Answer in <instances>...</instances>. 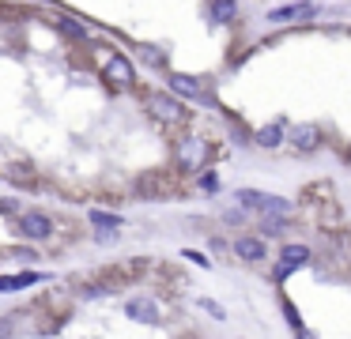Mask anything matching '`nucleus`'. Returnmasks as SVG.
<instances>
[{"mask_svg":"<svg viewBox=\"0 0 351 339\" xmlns=\"http://www.w3.org/2000/svg\"><path fill=\"white\" fill-rule=\"evenodd\" d=\"M57 30H61L64 38H72V42H84L87 38V27L80 19H72V15H61V19H57Z\"/></svg>","mask_w":351,"mask_h":339,"instance_id":"f8f14e48","label":"nucleus"},{"mask_svg":"<svg viewBox=\"0 0 351 339\" xmlns=\"http://www.w3.org/2000/svg\"><path fill=\"white\" fill-rule=\"evenodd\" d=\"M87 218L95 223V230H121V215H110V211L91 208V211H87Z\"/></svg>","mask_w":351,"mask_h":339,"instance_id":"4468645a","label":"nucleus"},{"mask_svg":"<svg viewBox=\"0 0 351 339\" xmlns=\"http://www.w3.org/2000/svg\"><path fill=\"white\" fill-rule=\"evenodd\" d=\"M283 140H287V128H283V121H272V125H265V128L257 132V147H265V151H276Z\"/></svg>","mask_w":351,"mask_h":339,"instance_id":"1a4fd4ad","label":"nucleus"},{"mask_svg":"<svg viewBox=\"0 0 351 339\" xmlns=\"http://www.w3.org/2000/svg\"><path fill=\"white\" fill-rule=\"evenodd\" d=\"M125 313L140 324H159V316H162L159 305H155V298H132L129 305H125Z\"/></svg>","mask_w":351,"mask_h":339,"instance_id":"0eeeda50","label":"nucleus"},{"mask_svg":"<svg viewBox=\"0 0 351 339\" xmlns=\"http://www.w3.org/2000/svg\"><path fill=\"white\" fill-rule=\"evenodd\" d=\"M12 211H16V203H12V200H0V215H12Z\"/></svg>","mask_w":351,"mask_h":339,"instance_id":"b1692460","label":"nucleus"},{"mask_svg":"<svg viewBox=\"0 0 351 339\" xmlns=\"http://www.w3.org/2000/svg\"><path fill=\"white\" fill-rule=\"evenodd\" d=\"M95 241H99V245H110V241H117V230H95Z\"/></svg>","mask_w":351,"mask_h":339,"instance_id":"4be33fe9","label":"nucleus"},{"mask_svg":"<svg viewBox=\"0 0 351 339\" xmlns=\"http://www.w3.org/2000/svg\"><path fill=\"white\" fill-rule=\"evenodd\" d=\"M261 230H265V234H283V218H265Z\"/></svg>","mask_w":351,"mask_h":339,"instance_id":"6ab92c4d","label":"nucleus"},{"mask_svg":"<svg viewBox=\"0 0 351 339\" xmlns=\"http://www.w3.org/2000/svg\"><path fill=\"white\" fill-rule=\"evenodd\" d=\"M16 226H19V238H27V241L53 238V218L42 215V211H23V215L16 218Z\"/></svg>","mask_w":351,"mask_h":339,"instance_id":"20e7f679","label":"nucleus"},{"mask_svg":"<svg viewBox=\"0 0 351 339\" xmlns=\"http://www.w3.org/2000/svg\"><path fill=\"white\" fill-rule=\"evenodd\" d=\"M8 181H12V185H19V188H23V185H27V188H34V185H38L31 170H12V177H8Z\"/></svg>","mask_w":351,"mask_h":339,"instance_id":"f3484780","label":"nucleus"},{"mask_svg":"<svg viewBox=\"0 0 351 339\" xmlns=\"http://www.w3.org/2000/svg\"><path fill=\"white\" fill-rule=\"evenodd\" d=\"M234 12H238L234 4H212V8H208V15H212L215 23H227V19H234Z\"/></svg>","mask_w":351,"mask_h":339,"instance_id":"dca6fc26","label":"nucleus"},{"mask_svg":"<svg viewBox=\"0 0 351 339\" xmlns=\"http://www.w3.org/2000/svg\"><path fill=\"white\" fill-rule=\"evenodd\" d=\"M200 188H204V192H215V188H219V177H215V173H204V177H200Z\"/></svg>","mask_w":351,"mask_h":339,"instance_id":"aec40b11","label":"nucleus"},{"mask_svg":"<svg viewBox=\"0 0 351 339\" xmlns=\"http://www.w3.org/2000/svg\"><path fill=\"white\" fill-rule=\"evenodd\" d=\"M12 324H16V316H0V339H8L12 331H16Z\"/></svg>","mask_w":351,"mask_h":339,"instance_id":"412c9836","label":"nucleus"},{"mask_svg":"<svg viewBox=\"0 0 351 339\" xmlns=\"http://www.w3.org/2000/svg\"><path fill=\"white\" fill-rule=\"evenodd\" d=\"M174 158H178V170H200L204 166V158H208V147H204V140H182L178 143V151H174Z\"/></svg>","mask_w":351,"mask_h":339,"instance_id":"39448f33","label":"nucleus"},{"mask_svg":"<svg viewBox=\"0 0 351 339\" xmlns=\"http://www.w3.org/2000/svg\"><path fill=\"white\" fill-rule=\"evenodd\" d=\"M170 87H174L178 98H193V102H208V105H212V95L204 90V83L193 79V75H185V72H170Z\"/></svg>","mask_w":351,"mask_h":339,"instance_id":"423d86ee","label":"nucleus"},{"mask_svg":"<svg viewBox=\"0 0 351 339\" xmlns=\"http://www.w3.org/2000/svg\"><path fill=\"white\" fill-rule=\"evenodd\" d=\"M348 158H351V147H348Z\"/></svg>","mask_w":351,"mask_h":339,"instance_id":"393cba45","label":"nucleus"},{"mask_svg":"<svg viewBox=\"0 0 351 339\" xmlns=\"http://www.w3.org/2000/svg\"><path fill=\"white\" fill-rule=\"evenodd\" d=\"M287 136H291V143H295L298 151H313V147H317V140H321L317 125H295Z\"/></svg>","mask_w":351,"mask_h":339,"instance_id":"9d476101","label":"nucleus"},{"mask_svg":"<svg viewBox=\"0 0 351 339\" xmlns=\"http://www.w3.org/2000/svg\"><path fill=\"white\" fill-rule=\"evenodd\" d=\"M238 203L261 211L265 218H283V215H291V200H283V196H268V192H257V188H238Z\"/></svg>","mask_w":351,"mask_h":339,"instance_id":"f03ea898","label":"nucleus"},{"mask_svg":"<svg viewBox=\"0 0 351 339\" xmlns=\"http://www.w3.org/2000/svg\"><path fill=\"white\" fill-rule=\"evenodd\" d=\"M147 113H152L155 121H162V125H185V121H189L185 105L178 102L174 95H147Z\"/></svg>","mask_w":351,"mask_h":339,"instance_id":"7ed1b4c3","label":"nucleus"},{"mask_svg":"<svg viewBox=\"0 0 351 339\" xmlns=\"http://www.w3.org/2000/svg\"><path fill=\"white\" fill-rule=\"evenodd\" d=\"M42 271H19V275H0V294H12V290H23V286L42 283Z\"/></svg>","mask_w":351,"mask_h":339,"instance_id":"6e6552de","label":"nucleus"},{"mask_svg":"<svg viewBox=\"0 0 351 339\" xmlns=\"http://www.w3.org/2000/svg\"><path fill=\"white\" fill-rule=\"evenodd\" d=\"M185 260H193V264H200V268H208V256L197 253V249H185Z\"/></svg>","mask_w":351,"mask_h":339,"instance_id":"5701e85b","label":"nucleus"},{"mask_svg":"<svg viewBox=\"0 0 351 339\" xmlns=\"http://www.w3.org/2000/svg\"><path fill=\"white\" fill-rule=\"evenodd\" d=\"M140 53H144L147 64H162V53H159V49H152V45H140Z\"/></svg>","mask_w":351,"mask_h":339,"instance_id":"a211bd4d","label":"nucleus"},{"mask_svg":"<svg viewBox=\"0 0 351 339\" xmlns=\"http://www.w3.org/2000/svg\"><path fill=\"white\" fill-rule=\"evenodd\" d=\"M102 83L110 90H132L136 87V68H132V60L121 57V53H106V60H102Z\"/></svg>","mask_w":351,"mask_h":339,"instance_id":"f257e3e1","label":"nucleus"},{"mask_svg":"<svg viewBox=\"0 0 351 339\" xmlns=\"http://www.w3.org/2000/svg\"><path fill=\"white\" fill-rule=\"evenodd\" d=\"M272 19H295V15H313V8H306V4H283V8H272Z\"/></svg>","mask_w":351,"mask_h":339,"instance_id":"2eb2a0df","label":"nucleus"},{"mask_svg":"<svg viewBox=\"0 0 351 339\" xmlns=\"http://www.w3.org/2000/svg\"><path fill=\"white\" fill-rule=\"evenodd\" d=\"M234 253L242 256V260H261V256H265V241H261V238H238L234 241Z\"/></svg>","mask_w":351,"mask_h":339,"instance_id":"9b49d317","label":"nucleus"},{"mask_svg":"<svg viewBox=\"0 0 351 339\" xmlns=\"http://www.w3.org/2000/svg\"><path fill=\"white\" fill-rule=\"evenodd\" d=\"M280 264H287V268L310 264V249H302V245H283V249H280Z\"/></svg>","mask_w":351,"mask_h":339,"instance_id":"ddd939ff","label":"nucleus"}]
</instances>
